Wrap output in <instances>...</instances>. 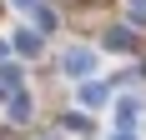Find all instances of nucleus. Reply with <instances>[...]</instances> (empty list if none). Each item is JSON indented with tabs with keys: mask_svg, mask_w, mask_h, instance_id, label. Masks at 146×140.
<instances>
[{
	"mask_svg": "<svg viewBox=\"0 0 146 140\" xmlns=\"http://www.w3.org/2000/svg\"><path fill=\"white\" fill-rule=\"evenodd\" d=\"M111 120H116V130H136V120H141V100H136V95H121L116 110H111Z\"/></svg>",
	"mask_w": 146,
	"mask_h": 140,
	"instance_id": "4",
	"label": "nucleus"
},
{
	"mask_svg": "<svg viewBox=\"0 0 146 140\" xmlns=\"http://www.w3.org/2000/svg\"><path fill=\"white\" fill-rule=\"evenodd\" d=\"M5 115H10V125H30L35 95H30V90H10V95H5Z\"/></svg>",
	"mask_w": 146,
	"mask_h": 140,
	"instance_id": "3",
	"label": "nucleus"
},
{
	"mask_svg": "<svg viewBox=\"0 0 146 140\" xmlns=\"http://www.w3.org/2000/svg\"><path fill=\"white\" fill-rule=\"evenodd\" d=\"M15 10H35V5H40V0H10Z\"/></svg>",
	"mask_w": 146,
	"mask_h": 140,
	"instance_id": "10",
	"label": "nucleus"
},
{
	"mask_svg": "<svg viewBox=\"0 0 146 140\" xmlns=\"http://www.w3.org/2000/svg\"><path fill=\"white\" fill-rule=\"evenodd\" d=\"M5 95H10V90H5V85H0V105H5Z\"/></svg>",
	"mask_w": 146,
	"mask_h": 140,
	"instance_id": "13",
	"label": "nucleus"
},
{
	"mask_svg": "<svg viewBox=\"0 0 146 140\" xmlns=\"http://www.w3.org/2000/svg\"><path fill=\"white\" fill-rule=\"evenodd\" d=\"M20 80H25V65H20V60H5V65H0V85H5V90H20Z\"/></svg>",
	"mask_w": 146,
	"mask_h": 140,
	"instance_id": "6",
	"label": "nucleus"
},
{
	"mask_svg": "<svg viewBox=\"0 0 146 140\" xmlns=\"http://www.w3.org/2000/svg\"><path fill=\"white\" fill-rule=\"evenodd\" d=\"M5 60H10V40L0 35V65H5Z\"/></svg>",
	"mask_w": 146,
	"mask_h": 140,
	"instance_id": "11",
	"label": "nucleus"
},
{
	"mask_svg": "<svg viewBox=\"0 0 146 140\" xmlns=\"http://www.w3.org/2000/svg\"><path fill=\"white\" fill-rule=\"evenodd\" d=\"M131 15H136V20H146V0H131Z\"/></svg>",
	"mask_w": 146,
	"mask_h": 140,
	"instance_id": "9",
	"label": "nucleus"
},
{
	"mask_svg": "<svg viewBox=\"0 0 146 140\" xmlns=\"http://www.w3.org/2000/svg\"><path fill=\"white\" fill-rule=\"evenodd\" d=\"M60 75H66V80H91V75H96V50H91V45L60 50Z\"/></svg>",
	"mask_w": 146,
	"mask_h": 140,
	"instance_id": "1",
	"label": "nucleus"
},
{
	"mask_svg": "<svg viewBox=\"0 0 146 140\" xmlns=\"http://www.w3.org/2000/svg\"><path fill=\"white\" fill-rule=\"evenodd\" d=\"M35 30H45V35H50V30H56V10H50V5H35Z\"/></svg>",
	"mask_w": 146,
	"mask_h": 140,
	"instance_id": "8",
	"label": "nucleus"
},
{
	"mask_svg": "<svg viewBox=\"0 0 146 140\" xmlns=\"http://www.w3.org/2000/svg\"><path fill=\"white\" fill-rule=\"evenodd\" d=\"M10 50H20V55H40V30L15 25V30H10Z\"/></svg>",
	"mask_w": 146,
	"mask_h": 140,
	"instance_id": "5",
	"label": "nucleus"
},
{
	"mask_svg": "<svg viewBox=\"0 0 146 140\" xmlns=\"http://www.w3.org/2000/svg\"><path fill=\"white\" fill-rule=\"evenodd\" d=\"M111 140H136V130H116V135H111Z\"/></svg>",
	"mask_w": 146,
	"mask_h": 140,
	"instance_id": "12",
	"label": "nucleus"
},
{
	"mask_svg": "<svg viewBox=\"0 0 146 140\" xmlns=\"http://www.w3.org/2000/svg\"><path fill=\"white\" fill-rule=\"evenodd\" d=\"M106 100H111V90H106L96 75H91V80H76V105H81V110H101Z\"/></svg>",
	"mask_w": 146,
	"mask_h": 140,
	"instance_id": "2",
	"label": "nucleus"
},
{
	"mask_svg": "<svg viewBox=\"0 0 146 140\" xmlns=\"http://www.w3.org/2000/svg\"><path fill=\"white\" fill-rule=\"evenodd\" d=\"M131 45H136V35H131L126 25H116V30H106V50H131Z\"/></svg>",
	"mask_w": 146,
	"mask_h": 140,
	"instance_id": "7",
	"label": "nucleus"
}]
</instances>
